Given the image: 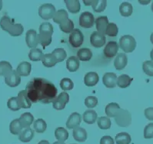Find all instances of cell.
Listing matches in <instances>:
<instances>
[{
	"label": "cell",
	"mask_w": 153,
	"mask_h": 144,
	"mask_svg": "<svg viewBox=\"0 0 153 144\" xmlns=\"http://www.w3.org/2000/svg\"><path fill=\"white\" fill-rule=\"evenodd\" d=\"M2 3H3V2H2V0H0V10H1L2 8Z\"/></svg>",
	"instance_id": "obj_57"
},
{
	"label": "cell",
	"mask_w": 153,
	"mask_h": 144,
	"mask_svg": "<svg viewBox=\"0 0 153 144\" xmlns=\"http://www.w3.org/2000/svg\"><path fill=\"white\" fill-rule=\"evenodd\" d=\"M20 122L22 124L23 128H29L31 125L33 124V120H34V117L33 115L29 112H25L22 114V115L20 116L19 119Z\"/></svg>",
	"instance_id": "obj_28"
},
{
	"label": "cell",
	"mask_w": 153,
	"mask_h": 144,
	"mask_svg": "<svg viewBox=\"0 0 153 144\" xmlns=\"http://www.w3.org/2000/svg\"><path fill=\"white\" fill-rule=\"evenodd\" d=\"M132 78L127 75H122L117 78V85L121 88H126L131 84Z\"/></svg>",
	"instance_id": "obj_32"
},
{
	"label": "cell",
	"mask_w": 153,
	"mask_h": 144,
	"mask_svg": "<svg viewBox=\"0 0 153 144\" xmlns=\"http://www.w3.org/2000/svg\"><path fill=\"white\" fill-rule=\"evenodd\" d=\"M119 47L126 53H131L136 47V41L132 36L124 35L119 40Z\"/></svg>",
	"instance_id": "obj_4"
},
{
	"label": "cell",
	"mask_w": 153,
	"mask_h": 144,
	"mask_svg": "<svg viewBox=\"0 0 153 144\" xmlns=\"http://www.w3.org/2000/svg\"><path fill=\"white\" fill-rule=\"evenodd\" d=\"M68 40L73 47H79L83 44L84 36L82 31L79 29H74L68 37Z\"/></svg>",
	"instance_id": "obj_7"
},
{
	"label": "cell",
	"mask_w": 153,
	"mask_h": 144,
	"mask_svg": "<svg viewBox=\"0 0 153 144\" xmlns=\"http://www.w3.org/2000/svg\"><path fill=\"white\" fill-rule=\"evenodd\" d=\"M131 141V136L127 133H118L115 136V142L117 144H129Z\"/></svg>",
	"instance_id": "obj_37"
},
{
	"label": "cell",
	"mask_w": 153,
	"mask_h": 144,
	"mask_svg": "<svg viewBox=\"0 0 153 144\" xmlns=\"http://www.w3.org/2000/svg\"><path fill=\"white\" fill-rule=\"evenodd\" d=\"M92 2H93V0H88V1H86V0H84L83 1V3L86 5V6H92Z\"/></svg>",
	"instance_id": "obj_51"
},
{
	"label": "cell",
	"mask_w": 153,
	"mask_h": 144,
	"mask_svg": "<svg viewBox=\"0 0 153 144\" xmlns=\"http://www.w3.org/2000/svg\"><path fill=\"white\" fill-rule=\"evenodd\" d=\"M106 42V37H105V35L99 32L96 31L91 34L90 37V43L94 47L100 48L102 46L105 45Z\"/></svg>",
	"instance_id": "obj_10"
},
{
	"label": "cell",
	"mask_w": 153,
	"mask_h": 144,
	"mask_svg": "<svg viewBox=\"0 0 153 144\" xmlns=\"http://www.w3.org/2000/svg\"><path fill=\"white\" fill-rule=\"evenodd\" d=\"M139 2H140L141 4H149V1H148V2H142V1H139Z\"/></svg>",
	"instance_id": "obj_56"
},
{
	"label": "cell",
	"mask_w": 153,
	"mask_h": 144,
	"mask_svg": "<svg viewBox=\"0 0 153 144\" xmlns=\"http://www.w3.org/2000/svg\"><path fill=\"white\" fill-rule=\"evenodd\" d=\"M119 12L120 14L125 17H130L133 13V7L131 4L128 2H124L119 6Z\"/></svg>",
	"instance_id": "obj_27"
},
{
	"label": "cell",
	"mask_w": 153,
	"mask_h": 144,
	"mask_svg": "<svg viewBox=\"0 0 153 144\" xmlns=\"http://www.w3.org/2000/svg\"><path fill=\"white\" fill-rule=\"evenodd\" d=\"M38 144H50L48 140H41Z\"/></svg>",
	"instance_id": "obj_52"
},
{
	"label": "cell",
	"mask_w": 153,
	"mask_h": 144,
	"mask_svg": "<svg viewBox=\"0 0 153 144\" xmlns=\"http://www.w3.org/2000/svg\"><path fill=\"white\" fill-rule=\"evenodd\" d=\"M145 116L147 119L150 121H153V108H148L146 109H145L144 112Z\"/></svg>",
	"instance_id": "obj_50"
},
{
	"label": "cell",
	"mask_w": 153,
	"mask_h": 144,
	"mask_svg": "<svg viewBox=\"0 0 153 144\" xmlns=\"http://www.w3.org/2000/svg\"><path fill=\"white\" fill-rule=\"evenodd\" d=\"M53 21L59 25H61L63 23H65L67 20H68V13L65 9H59L55 13L53 17Z\"/></svg>",
	"instance_id": "obj_24"
},
{
	"label": "cell",
	"mask_w": 153,
	"mask_h": 144,
	"mask_svg": "<svg viewBox=\"0 0 153 144\" xmlns=\"http://www.w3.org/2000/svg\"><path fill=\"white\" fill-rule=\"evenodd\" d=\"M98 126L101 130H108L111 127V120L109 118L105 116H102L98 119Z\"/></svg>",
	"instance_id": "obj_41"
},
{
	"label": "cell",
	"mask_w": 153,
	"mask_h": 144,
	"mask_svg": "<svg viewBox=\"0 0 153 144\" xmlns=\"http://www.w3.org/2000/svg\"><path fill=\"white\" fill-rule=\"evenodd\" d=\"M66 5L68 10L71 13H78L80 11V2L79 0H65L64 1Z\"/></svg>",
	"instance_id": "obj_26"
},
{
	"label": "cell",
	"mask_w": 153,
	"mask_h": 144,
	"mask_svg": "<svg viewBox=\"0 0 153 144\" xmlns=\"http://www.w3.org/2000/svg\"><path fill=\"white\" fill-rule=\"evenodd\" d=\"M152 10L153 12V2H152Z\"/></svg>",
	"instance_id": "obj_58"
},
{
	"label": "cell",
	"mask_w": 153,
	"mask_h": 144,
	"mask_svg": "<svg viewBox=\"0 0 153 144\" xmlns=\"http://www.w3.org/2000/svg\"><path fill=\"white\" fill-rule=\"evenodd\" d=\"M107 6L106 0H93L92 4V7L94 12L96 13H101L104 11Z\"/></svg>",
	"instance_id": "obj_35"
},
{
	"label": "cell",
	"mask_w": 153,
	"mask_h": 144,
	"mask_svg": "<svg viewBox=\"0 0 153 144\" xmlns=\"http://www.w3.org/2000/svg\"><path fill=\"white\" fill-rule=\"evenodd\" d=\"M0 26L4 31L7 32L13 37H19L24 31L22 24L15 23L14 20L8 16H4L0 20Z\"/></svg>",
	"instance_id": "obj_2"
},
{
	"label": "cell",
	"mask_w": 153,
	"mask_h": 144,
	"mask_svg": "<svg viewBox=\"0 0 153 144\" xmlns=\"http://www.w3.org/2000/svg\"><path fill=\"white\" fill-rule=\"evenodd\" d=\"M60 87L64 91H69L73 88L74 84L70 78H65L62 79L60 81Z\"/></svg>",
	"instance_id": "obj_46"
},
{
	"label": "cell",
	"mask_w": 153,
	"mask_h": 144,
	"mask_svg": "<svg viewBox=\"0 0 153 144\" xmlns=\"http://www.w3.org/2000/svg\"><path fill=\"white\" fill-rule=\"evenodd\" d=\"M25 91L33 103L49 104L56 99L58 90L52 82L42 78H36L26 84Z\"/></svg>",
	"instance_id": "obj_1"
},
{
	"label": "cell",
	"mask_w": 153,
	"mask_h": 144,
	"mask_svg": "<svg viewBox=\"0 0 153 144\" xmlns=\"http://www.w3.org/2000/svg\"><path fill=\"white\" fill-rule=\"evenodd\" d=\"M52 144H65L64 142H60V141H57V142H55L54 143Z\"/></svg>",
	"instance_id": "obj_53"
},
{
	"label": "cell",
	"mask_w": 153,
	"mask_h": 144,
	"mask_svg": "<svg viewBox=\"0 0 153 144\" xmlns=\"http://www.w3.org/2000/svg\"><path fill=\"white\" fill-rule=\"evenodd\" d=\"M68 102H69V95L65 91H63L56 97L54 102H52V106L55 109L62 110L65 109Z\"/></svg>",
	"instance_id": "obj_8"
},
{
	"label": "cell",
	"mask_w": 153,
	"mask_h": 144,
	"mask_svg": "<svg viewBox=\"0 0 153 144\" xmlns=\"http://www.w3.org/2000/svg\"><path fill=\"white\" fill-rule=\"evenodd\" d=\"M7 106L9 109H11L12 111H18L21 109L19 106V103L18 102V99L17 97H12L11 99H9L7 102Z\"/></svg>",
	"instance_id": "obj_45"
},
{
	"label": "cell",
	"mask_w": 153,
	"mask_h": 144,
	"mask_svg": "<svg viewBox=\"0 0 153 144\" xmlns=\"http://www.w3.org/2000/svg\"><path fill=\"white\" fill-rule=\"evenodd\" d=\"M119 33V28L116 26V24L113 23H110L107 26L105 29V35H108V37H116Z\"/></svg>",
	"instance_id": "obj_42"
},
{
	"label": "cell",
	"mask_w": 153,
	"mask_h": 144,
	"mask_svg": "<svg viewBox=\"0 0 153 144\" xmlns=\"http://www.w3.org/2000/svg\"><path fill=\"white\" fill-rule=\"evenodd\" d=\"M150 40H151V43L153 44V33H152L151 36H150Z\"/></svg>",
	"instance_id": "obj_55"
},
{
	"label": "cell",
	"mask_w": 153,
	"mask_h": 144,
	"mask_svg": "<svg viewBox=\"0 0 153 144\" xmlns=\"http://www.w3.org/2000/svg\"><path fill=\"white\" fill-rule=\"evenodd\" d=\"M79 60L77 57L72 56L68 57L66 61V68L70 72H75L79 68Z\"/></svg>",
	"instance_id": "obj_23"
},
{
	"label": "cell",
	"mask_w": 153,
	"mask_h": 144,
	"mask_svg": "<svg viewBox=\"0 0 153 144\" xmlns=\"http://www.w3.org/2000/svg\"><path fill=\"white\" fill-rule=\"evenodd\" d=\"M33 128H34V130H36V133H42L46 130L47 124L45 120H43L42 119H38L34 122Z\"/></svg>",
	"instance_id": "obj_40"
},
{
	"label": "cell",
	"mask_w": 153,
	"mask_h": 144,
	"mask_svg": "<svg viewBox=\"0 0 153 144\" xmlns=\"http://www.w3.org/2000/svg\"><path fill=\"white\" fill-rule=\"evenodd\" d=\"M119 51V45L115 41H110L106 44L104 49V55L108 58H112L117 54Z\"/></svg>",
	"instance_id": "obj_13"
},
{
	"label": "cell",
	"mask_w": 153,
	"mask_h": 144,
	"mask_svg": "<svg viewBox=\"0 0 153 144\" xmlns=\"http://www.w3.org/2000/svg\"><path fill=\"white\" fill-rule=\"evenodd\" d=\"M31 70H32V65L27 61H23L19 64L16 71L20 77H27L30 75Z\"/></svg>",
	"instance_id": "obj_21"
},
{
	"label": "cell",
	"mask_w": 153,
	"mask_h": 144,
	"mask_svg": "<svg viewBox=\"0 0 153 144\" xmlns=\"http://www.w3.org/2000/svg\"><path fill=\"white\" fill-rule=\"evenodd\" d=\"M59 27L62 32L65 33H71L74 29V23L72 20H67L65 23L59 25Z\"/></svg>",
	"instance_id": "obj_43"
},
{
	"label": "cell",
	"mask_w": 153,
	"mask_h": 144,
	"mask_svg": "<svg viewBox=\"0 0 153 144\" xmlns=\"http://www.w3.org/2000/svg\"><path fill=\"white\" fill-rule=\"evenodd\" d=\"M108 23H108V19L105 16L98 17L96 20V26L98 32L105 35V29H106Z\"/></svg>",
	"instance_id": "obj_19"
},
{
	"label": "cell",
	"mask_w": 153,
	"mask_h": 144,
	"mask_svg": "<svg viewBox=\"0 0 153 144\" xmlns=\"http://www.w3.org/2000/svg\"><path fill=\"white\" fill-rule=\"evenodd\" d=\"M82 121V116L79 113L73 112L68 117L66 122V127L68 129H75L79 126Z\"/></svg>",
	"instance_id": "obj_16"
},
{
	"label": "cell",
	"mask_w": 153,
	"mask_h": 144,
	"mask_svg": "<svg viewBox=\"0 0 153 144\" xmlns=\"http://www.w3.org/2000/svg\"><path fill=\"white\" fill-rule=\"evenodd\" d=\"M98 104V99L95 96H88L85 100V105L88 109H93Z\"/></svg>",
	"instance_id": "obj_47"
},
{
	"label": "cell",
	"mask_w": 153,
	"mask_h": 144,
	"mask_svg": "<svg viewBox=\"0 0 153 144\" xmlns=\"http://www.w3.org/2000/svg\"><path fill=\"white\" fill-rule=\"evenodd\" d=\"M44 54L42 51L38 48H33L30 51L29 54V57L31 60L33 61H39V60H42V57H43Z\"/></svg>",
	"instance_id": "obj_38"
},
{
	"label": "cell",
	"mask_w": 153,
	"mask_h": 144,
	"mask_svg": "<svg viewBox=\"0 0 153 144\" xmlns=\"http://www.w3.org/2000/svg\"><path fill=\"white\" fill-rule=\"evenodd\" d=\"M13 67L9 62L2 60L0 62V76L6 78L13 72Z\"/></svg>",
	"instance_id": "obj_31"
},
{
	"label": "cell",
	"mask_w": 153,
	"mask_h": 144,
	"mask_svg": "<svg viewBox=\"0 0 153 144\" xmlns=\"http://www.w3.org/2000/svg\"><path fill=\"white\" fill-rule=\"evenodd\" d=\"M150 57H151V59H152V61H153V49L152 50L151 53H150Z\"/></svg>",
	"instance_id": "obj_54"
},
{
	"label": "cell",
	"mask_w": 153,
	"mask_h": 144,
	"mask_svg": "<svg viewBox=\"0 0 153 144\" xmlns=\"http://www.w3.org/2000/svg\"><path fill=\"white\" fill-rule=\"evenodd\" d=\"M121 108L119 107V105L115 102H112V103H109L105 107V114L108 117H114L115 118V115H117L118 112L120 109Z\"/></svg>",
	"instance_id": "obj_29"
},
{
	"label": "cell",
	"mask_w": 153,
	"mask_h": 144,
	"mask_svg": "<svg viewBox=\"0 0 153 144\" xmlns=\"http://www.w3.org/2000/svg\"><path fill=\"white\" fill-rule=\"evenodd\" d=\"M73 130V137L75 140L79 142H83L86 140L87 132L84 128L77 126Z\"/></svg>",
	"instance_id": "obj_18"
},
{
	"label": "cell",
	"mask_w": 153,
	"mask_h": 144,
	"mask_svg": "<svg viewBox=\"0 0 153 144\" xmlns=\"http://www.w3.org/2000/svg\"><path fill=\"white\" fill-rule=\"evenodd\" d=\"M92 57V52L88 48H82L79 50L77 53V57L82 61H88L91 60Z\"/></svg>",
	"instance_id": "obj_30"
},
{
	"label": "cell",
	"mask_w": 153,
	"mask_h": 144,
	"mask_svg": "<svg viewBox=\"0 0 153 144\" xmlns=\"http://www.w3.org/2000/svg\"><path fill=\"white\" fill-rule=\"evenodd\" d=\"M53 34V27L50 23L45 22L40 25L39 34L38 35L39 44L45 48L52 43V36Z\"/></svg>",
	"instance_id": "obj_3"
},
{
	"label": "cell",
	"mask_w": 153,
	"mask_h": 144,
	"mask_svg": "<svg viewBox=\"0 0 153 144\" xmlns=\"http://www.w3.org/2000/svg\"><path fill=\"white\" fill-rule=\"evenodd\" d=\"M72 144H75V143H72Z\"/></svg>",
	"instance_id": "obj_59"
},
{
	"label": "cell",
	"mask_w": 153,
	"mask_h": 144,
	"mask_svg": "<svg viewBox=\"0 0 153 144\" xmlns=\"http://www.w3.org/2000/svg\"><path fill=\"white\" fill-rule=\"evenodd\" d=\"M95 23V18L91 13L85 11L80 15L79 25L83 28H91Z\"/></svg>",
	"instance_id": "obj_9"
},
{
	"label": "cell",
	"mask_w": 153,
	"mask_h": 144,
	"mask_svg": "<svg viewBox=\"0 0 153 144\" xmlns=\"http://www.w3.org/2000/svg\"><path fill=\"white\" fill-rule=\"evenodd\" d=\"M99 75L96 72H88L84 78V83L86 86L92 87L99 82Z\"/></svg>",
	"instance_id": "obj_20"
},
{
	"label": "cell",
	"mask_w": 153,
	"mask_h": 144,
	"mask_svg": "<svg viewBox=\"0 0 153 144\" xmlns=\"http://www.w3.org/2000/svg\"><path fill=\"white\" fill-rule=\"evenodd\" d=\"M5 83L11 88L17 87L21 83V77L17 73L16 71L13 70L9 76L5 78Z\"/></svg>",
	"instance_id": "obj_14"
},
{
	"label": "cell",
	"mask_w": 153,
	"mask_h": 144,
	"mask_svg": "<svg viewBox=\"0 0 153 144\" xmlns=\"http://www.w3.org/2000/svg\"><path fill=\"white\" fill-rule=\"evenodd\" d=\"M127 64H128V57L126 54H118L115 59V61H114V66H115V69L118 71L123 70L126 67Z\"/></svg>",
	"instance_id": "obj_15"
},
{
	"label": "cell",
	"mask_w": 153,
	"mask_h": 144,
	"mask_svg": "<svg viewBox=\"0 0 153 144\" xmlns=\"http://www.w3.org/2000/svg\"><path fill=\"white\" fill-rule=\"evenodd\" d=\"M52 54L55 57L57 63H59L63 61L66 58L67 54L63 48H56L54 51H52Z\"/></svg>",
	"instance_id": "obj_39"
},
{
	"label": "cell",
	"mask_w": 153,
	"mask_h": 144,
	"mask_svg": "<svg viewBox=\"0 0 153 144\" xmlns=\"http://www.w3.org/2000/svg\"><path fill=\"white\" fill-rule=\"evenodd\" d=\"M115 120L116 124L120 127H128L131 123V113L127 110L120 109L115 115Z\"/></svg>",
	"instance_id": "obj_5"
},
{
	"label": "cell",
	"mask_w": 153,
	"mask_h": 144,
	"mask_svg": "<svg viewBox=\"0 0 153 144\" xmlns=\"http://www.w3.org/2000/svg\"><path fill=\"white\" fill-rule=\"evenodd\" d=\"M142 70L148 76L153 77V61L146 60L142 64Z\"/></svg>",
	"instance_id": "obj_44"
},
{
	"label": "cell",
	"mask_w": 153,
	"mask_h": 144,
	"mask_svg": "<svg viewBox=\"0 0 153 144\" xmlns=\"http://www.w3.org/2000/svg\"><path fill=\"white\" fill-rule=\"evenodd\" d=\"M22 126L20 122L19 119H14L11 122L10 125H9V130L10 133L13 135H19L20 133L22 132Z\"/></svg>",
	"instance_id": "obj_33"
},
{
	"label": "cell",
	"mask_w": 153,
	"mask_h": 144,
	"mask_svg": "<svg viewBox=\"0 0 153 144\" xmlns=\"http://www.w3.org/2000/svg\"><path fill=\"white\" fill-rule=\"evenodd\" d=\"M25 42L29 48H36L39 44L38 35L35 29H29L25 34Z\"/></svg>",
	"instance_id": "obj_11"
},
{
	"label": "cell",
	"mask_w": 153,
	"mask_h": 144,
	"mask_svg": "<svg viewBox=\"0 0 153 144\" xmlns=\"http://www.w3.org/2000/svg\"><path fill=\"white\" fill-rule=\"evenodd\" d=\"M56 13V8L51 3H45L39 8V17L45 20H49L53 18Z\"/></svg>",
	"instance_id": "obj_6"
},
{
	"label": "cell",
	"mask_w": 153,
	"mask_h": 144,
	"mask_svg": "<svg viewBox=\"0 0 153 144\" xmlns=\"http://www.w3.org/2000/svg\"><path fill=\"white\" fill-rule=\"evenodd\" d=\"M42 64L46 68H52L53 66L56 65L57 64L55 57L52 54H44L43 57L42 59Z\"/></svg>",
	"instance_id": "obj_36"
},
{
	"label": "cell",
	"mask_w": 153,
	"mask_h": 144,
	"mask_svg": "<svg viewBox=\"0 0 153 144\" xmlns=\"http://www.w3.org/2000/svg\"><path fill=\"white\" fill-rule=\"evenodd\" d=\"M144 137L145 139L153 138V122L149 123L145 127L144 129Z\"/></svg>",
	"instance_id": "obj_48"
},
{
	"label": "cell",
	"mask_w": 153,
	"mask_h": 144,
	"mask_svg": "<svg viewBox=\"0 0 153 144\" xmlns=\"http://www.w3.org/2000/svg\"><path fill=\"white\" fill-rule=\"evenodd\" d=\"M100 144H114V139L110 136H104L100 139Z\"/></svg>",
	"instance_id": "obj_49"
},
{
	"label": "cell",
	"mask_w": 153,
	"mask_h": 144,
	"mask_svg": "<svg viewBox=\"0 0 153 144\" xmlns=\"http://www.w3.org/2000/svg\"><path fill=\"white\" fill-rule=\"evenodd\" d=\"M17 99H18L20 107L22 108V109H30L31 106H32V102L29 100V97L27 95V92L25 90L19 91V93L18 94V96H17Z\"/></svg>",
	"instance_id": "obj_17"
},
{
	"label": "cell",
	"mask_w": 153,
	"mask_h": 144,
	"mask_svg": "<svg viewBox=\"0 0 153 144\" xmlns=\"http://www.w3.org/2000/svg\"><path fill=\"white\" fill-rule=\"evenodd\" d=\"M33 137H34V131L30 127H29L22 130L19 135V139L22 142H29L33 139Z\"/></svg>",
	"instance_id": "obj_22"
},
{
	"label": "cell",
	"mask_w": 153,
	"mask_h": 144,
	"mask_svg": "<svg viewBox=\"0 0 153 144\" xmlns=\"http://www.w3.org/2000/svg\"><path fill=\"white\" fill-rule=\"evenodd\" d=\"M55 136L60 142H65L68 138V133L65 128L58 127L55 130Z\"/></svg>",
	"instance_id": "obj_34"
},
{
	"label": "cell",
	"mask_w": 153,
	"mask_h": 144,
	"mask_svg": "<svg viewBox=\"0 0 153 144\" xmlns=\"http://www.w3.org/2000/svg\"><path fill=\"white\" fill-rule=\"evenodd\" d=\"M98 119V115L96 111L91 109H88L83 114V120L86 122L87 124H93L96 122Z\"/></svg>",
	"instance_id": "obj_25"
},
{
	"label": "cell",
	"mask_w": 153,
	"mask_h": 144,
	"mask_svg": "<svg viewBox=\"0 0 153 144\" xmlns=\"http://www.w3.org/2000/svg\"><path fill=\"white\" fill-rule=\"evenodd\" d=\"M117 75L112 72H108L104 75L102 78V82L104 85L108 88H115L117 84Z\"/></svg>",
	"instance_id": "obj_12"
}]
</instances>
